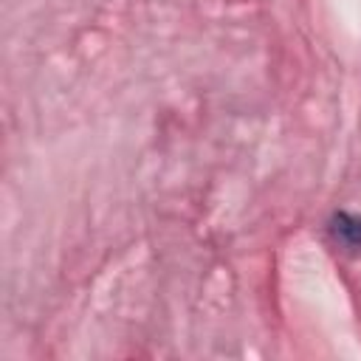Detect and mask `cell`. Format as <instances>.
Masks as SVG:
<instances>
[{"label": "cell", "instance_id": "6da1fadb", "mask_svg": "<svg viewBox=\"0 0 361 361\" xmlns=\"http://www.w3.org/2000/svg\"><path fill=\"white\" fill-rule=\"evenodd\" d=\"M330 234L347 245V248H361V217L350 212H338L330 220Z\"/></svg>", "mask_w": 361, "mask_h": 361}]
</instances>
